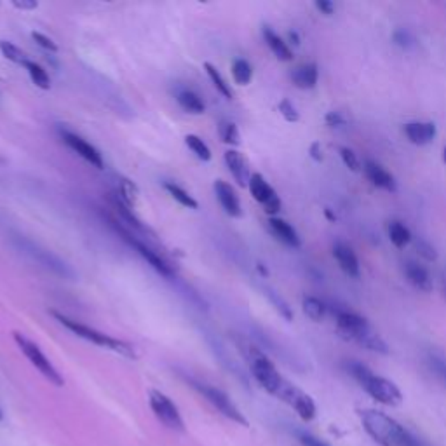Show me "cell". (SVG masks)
<instances>
[{"label": "cell", "mask_w": 446, "mask_h": 446, "mask_svg": "<svg viewBox=\"0 0 446 446\" xmlns=\"http://www.w3.org/2000/svg\"><path fill=\"white\" fill-rule=\"evenodd\" d=\"M2 418H4V413H2V411H0V420H2Z\"/></svg>", "instance_id": "48"}, {"label": "cell", "mask_w": 446, "mask_h": 446, "mask_svg": "<svg viewBox=\"0 0 446 446\" xmlns=\"http://www.w3.org/2000/svg\"><path fill=\"white\" fill-rule=\"evenodd\" d=\"M204 68H206V74H208L209 81L213 82V85H215L216 91H218L223 98H227V99L234 98V92H232L231 85H229L227 81L223 79V75L220 74L218 68L211 63H204Z\"/></svg>", "instance_id": "25"}, {"label": "cell", "mask_w": 446, "mask_h": 446, "mask_svg": "<svg viewBox=\"0 0 446 446\" xmlns=\"http://www.w3.org/2000/svg\"><path fill=\"white\" fill-rule=\"evenodd\" d=\"M215 195L216 199H218L222 209L227 213L229 216H232V218H239V216L242 215L241 201H239L236 190L227 183V181H223V180L215 181Z\"/></svg>", "instance_id": "14"}, {"label": "cell", "mask_w": 446, "mask_h": 446, "mask_svg": "<svg viewBox=\"0 0 446 446\" xmlns=\"http://www.w3.org/2000/svg\"><path fill=\"white\" fill-rule=\"evenodd\" d=\"M232 77H234L236 84L239 85H248L253 79V68L249 65V61L238 58L232 63Z\"/></svg>", "instance_id": "28"}, {"label": "cell", "mask_w": 446, "mask_h": 446, "mask_svg": "<svg viewBox=\"0 0 446 446\" xmlns=\"http://www.w3.org/2000/svg\"><path fill=\"white\" fill-rule=\"evenodd\" d=\"M431 366L434 368L436 373H439V375H441L443 379H446V363L443 361V359L432 358L431 359Z\"/></svg>", "instance_id": "43"}, {"label": "cell", "mask_w": 446, "mask_h": 446, "mask_svg": "<svg viewBox=\"0 0 446 446\" xmlns=\"http://www.w3.org/2000/svg\"><path fill=\"white\" fill-rule=\"evenodd\" d=\"M263 39H265L267 46L272 51L274 56L279 61H291L293 60V51L290 49L286 40L283 37L277 35L270 26H263Z\"/></svg>", "instance_id": "22"}, {"label": "cell", "mask_w": 446, "mask_h": 446, "mask_svg": "<svg viewBox=\"0 0 446 446\" xmlns=\"http://www.w3.org/2000/svg\"><path fill=\"white\" fill-rule=\"evenodd\" d=\"M443 163L446 164V147H445V149H443Z\"/></svg>", "instance_id": "47"}, {"label": "cell", "mask_w": 446, "mask_h": 446, "mask_svg": "<svg viewBox=\"0 0 446 446\" xmlns=\"http://www.w3.org/2000/svg\"><path fill=\"white\" fill-rule=\"evenodd\" d=\"M267 297H269V298H270V302H272V304L276 305V308H277V311H279V314L283 315V317H286L288 321H291V319H293V314H291L290 305H288L286 302H284L283 298H281L279 295L276 293V291L267 290Z\"/></svg>", "instance_id": "36"}, {"label": "cell", "mask_w": 446, "mask_h": 446, "mask_svg": "<svg viewBox=\"0 0 446 446\" xmlns=\"http://www.w3.org/2000/svg\"><path fill=\"white\" fill-rule=\"evenodd\" d=\"M415 248H417V253L425 262H436V260H438V251H436L434 246L429 241H425V239H417V241H415Z\"/></svg>", "instance_id": "34"}, {"label": "cell", "mask_w": 446, "mask_h": 446, "mask_svg": "<svg viewBox=\"0 0 446 446\" xmlns=\"http://www.w3.org/2000/svg\"><path fill=\"white\" fill-rule=\"evenodd\" d=\"M0 98H2V92H0Z\"/></svg>", "instance_id": "49"}, {"label": "cell", "mask_w": 446, "mask_h": 446, "mask_svg": "<svg viewBox=\"0 0 446 446\" xmlns=\"http://www.w3.org/2000/svg\"><path fill=\"white\" fill-rule=\"evenodd\" d=\"M403 131L404 135H406V138L410 140V143L418 147L432 143L436 135H438V129H436L434 122H408V124H404Z\"/></svg>", "instance_id": "15"}, {"label": "cell", "mask_w": 446, "mask_h": 446, "mask_svg": "<svg viewBox=\"0 0 446 446\" xmlns=\"http://www.w3.org/2000/svg\"><path fill=\"white\" fill-rule=\"evenodd\" d=\"M149 401H150V408H152L154 415H156V417L159 418L167 429H171V431H180V432L185 431L183 418H181L176 404H174L166 394H163L160 390H150Z\"/></svg>", "instance_id": "10"}, {"label": "cell", "mask_w": 446, "mask_h": 446, "mask_svg": "<svg viewBox=\"0 0 446 446\" xmlns=\"http://www.w3.org/2000/svg\"><path fill=\"white\" fill-rule=\"evenodd\" d=\"M174 98H176L178 105H180L187 114H192V115L204 114V110H206L204 101H202L201 96H199L195 91H192V89H187V88L178 89Z\"/></svg>", "instance_id": "23"}, {"label": "cell", "mask_w": 446, "mask_h": 446, "mask_svg": "<svg viewBox=\"0 0 446 446\" xmlns=\"http://www.w3.org/2000/svg\"><path fill=\"white\" fill-rule=\"evenodd\" d=\"M298 439H300V443L304 446H328L326 443H322L321 439L314 438V436L311 434H305V432H300V434H298Z\"/></svg>", "instance_id": "41"}, {"label": "cell", "mask_w": 446, "mask_h": 446, "mask_svg": "<svg viewBox=\"0 0 446 446\" xmlns=\"http://www.w3.org/2000/svg\"><path fill=\"white\" fill-rule=\"evenodd\" d=\"M345 368L351 373L352 379H354L375 401L386 404V406H397V404H401L403 394H401L399 387L394 382L377 375L368 366H365L359 361H347Z\"/></svg>", "instance_id": "2"}, {"label": "cell", "mask_w": 446, "mask_h": 446, "mask_svg": "<svg viewBox=\"0 0 446 446\" xmlns=\"http://www.w3.org/2000/svg\"><path fill=\"white\" fill-rule=\"evenodd\" d=\"M190 386L194 387V389L197 390L202 397H206V399H208L209 403H211L213 406L220 411V413L225 415V417L231 418V420L238 422V424L248 425V420H246L245 415L241 413V410L236 406L234 401H232L227 394L223 393L222 389L208 386V383H204V382H197V380H190Z\"/></svg>", "instance_id": "8"}, {"label": "cell", "mask_w": 446, "mask_h": 446, "mask_svg": "<svg viewBox=\"0 0 446 446\" xmlns=\"http://www.w3.org/2000/svg\"><path fill=\"white\" fill-rule=\"evenodd\" d=\"M326 124L329 128H342V126H345V117L340 112H328L326 114Z\"/></svg>", "instance_id": "40"}, {"label": "cell", "mask_w": 446, "mask_h": 446, "mask_svg": "<svg viewBox=\"0 0 446 446\" xmlns=\"http://www.w3.org/2000/svg\"><path fill=\"white\" fill-rule=\"evenodd\" d=\"M302 308H304L305 315L315 322L322 321L326 315V311H328L324 302H321L315 297H304V300H302Z\"/></svg>", "instance_id": "27"}, {"label": "cell", "mask_w": 446, "mask_h": 446, "mask_svg": "<svg viewBox=\"0 0 446 446\" xmlns=\"http://www.w3.org/2000/svg\"><path fill=\"white\" fill-rule=\"evenodd\" d=\"M363 170H365L368 180L372 181L377 188H382V190H386V192H396V188H397L396 180H394L393 174H390L389 171L382 166V164L368 159L365 163V167H363Z\"/></svg>", "instance_id": "18"}, {"label": "cell", "mask_w": 446, "mask_h": 446, "mask_svg": "<svg viewBox=\"0 0 446 446\" xmlns=\"http://www.w3.org/2000/svg\"><path fill=\"white\" fill-rule=\"evenodd\" d=\"M218 135L220 140L227 145H239V129L234 122L222 121L218 124Z\"/></svg>", "instance_id": "33"}, {"label": "cell", "mask_w": 446, "mask_h": 446, "mask_svg": "<svg viewBox=\"0 0 446 446\" xmlns=\"http://www.w3.org/2000/svg\"><path fill=\"white\" fill-rule=\"evenodd\" d=\"M393 39L394 42H396L399 47H403V49H410V47L415 46V39L410 35V32H406V30H396Z\"/></svg>", "instance_id": "39"}, {"label": "cell", "mask_w": 446, "mask_h": 446, "mask_svg": "<svg viewBox=\"0 0 446 446\" xmlns=\"http://www.w3.org/2000/svg\"><path fill=\"white\" fill-rule=\"evenodd\" d=\"M108 222H110V225L114 227V231L117 232V234L121 236V238L124 239V241L128 242V245L131 246V248H135L136 251H138L140 255H142L143 258L147 260V262H149V265L152 267L154 270H157V272H159L160 276L167 277V279H171V277L174 276L173 265H171V263L167 262V260L164 258V256L160 255L159 251H156V249H154L152 246L149 245V242H143L142 239L138 238V236L131 234V232H129L128 229H124L122 225H119L117 220L108 218Z\"/></svg>", "instance_id": "5"}, {"label": "cell", "mask_w": 446, "mask_h": 446, "mask_svg": "<svg viewBox=\"0 0 446 446\" xmlns=\"http://www.w3.org/2000/svg\"><path fill=\"white\" fill-rule=\"evenodd\" d=\"M333 256H335L340 269L344 270L349 277H356V279H358L359 274H361V269H359L358 255H356L351 246H347L345 242L333 245Z\"/></svg>", "instance_id": "17"}, {"label": "cell", "mask_w": 446, "mask_h": 446, "mask_svg": "<svg viewBox=\"0 0 446 446\" xmlns=\"http://www.w3.org/2000/svg\"><path fill=\"white\" fill-rule=\"evenodd\" d=\"M340 157H342V163L345 164V167H349L351 171L358 173V171L361 170V164H359L358 154H356L352 149H349V147H342V149H340Z\"/></svg>", "instance_id": "35"}, {"label": "cell", "mask_w": 446, "mask_h": 446, "mask_svg": "<svg viewBox=\"0 0 446 446\" xmlns=\"http://www.w3.org/2000/svg\"><path fill=\"white\" fill-rule=\"evenodd\" d=\"M164 188H166L167 194H170L171 197H173L174 201L178 202V204L183 206V208H188V209H197L199 208L197 201H195V199L192 197V195L188 194V192L185 190V188H181L180 185L173 183V181H166V183H164Z\"/></svg>", "instance_id": "26"}, {"label": "cell", "mask_w": 446, "mask_h": 446, "mask_svg": "<svg viewBox=\"0 0 446 446\" xmlns=\"http://www.w3.org/2000/svg\"><path fill=\"white\" fill-rule=\"evenodd\" d=\"M15 241H16V245H18V248L22 249L26 256H30L33 262H37L40 267H44L46 270H51V272L56 274V276H61V277H74L75 276L74 270H72L70 267L63 262V260L58 258L56 255H53L49 249L40 248L37 242L30 241V239L23 238V236H18Z\"/></svg>", "instance_id": "7"}, {"label": "cell", "mask_w": 446, "mask_h": 446, "mask_svg": "<svg viewBox=\"0 0 446 446\" xmlns=\"http://www.w3.org/2000/svg\"><path fill=\"white\" fill-rule=\"evenodd\" d=\"M13 337H15V342L18 344V347L22 349L23 354L26 356V359H28V361L32 363V365L35 366V368L39 370V372L42 373L51 383H54V386L58 387H63L65 383L63 377L60 375V372L54 368L53 363L46 358V354L40 351V347L35 344V342H32L28 337H25V335L19 331L13 333Z\"/></svg>", "instance_id": "6"}, {"label": "cell", "mask_w": 446, "mask_h": 446, "mask_svg": "<svg viewBox=\"0 0 446 446\" xmlns=\"http://www.w3.org/2000/svg\"><path fill=\"white\" fill-rule=\"evenodd\" d=\"M0 53H2V56L6 60L13 61L16 65H22V67H25L26 61L30 60L25 51H22L16 44L9 42V40H0Z\"/></svg>", "instance_id": "30"}, {"label": "cell", "mask_w": 446, "mask_h": 446, "mask_svg": "<svg viewBox=\"0 0 446 446\" xmlns=\"http://www.w3.org/2000/svg\"><path fill=\"white\" fill-rule=\"evenodd\" d=\"M365 431L382 446H431L404 425L377 410L359 411Z\"/></svg>", "instance_id": "1"}, {"label": "cell", "mask_w": 446, "mask_h": 446, "mask_svg": "<svg viewBox=\"0 0 446 446\" xmlns=\"http://www.w3.org/2000/svg\"><path fill=\"white\" fill-rule=\"evenodd\" d=\"M311 157L315 160V163H321L322 160V150H321V145H319L317 142H314L311 145Z\"/></svg>", "instance_id": "45"}, {"label": "cell", "mask_w": 446, "mask_h": 446, "mask_svg": "<svg viewBox=\"0 0 446 446\" xmlns=\"http://www.w3.org/2000/svg\"><path fill=\"white\" fill-rule=\"evenodd\" d=\"M389 239L396 248L403 249L413 241V236H411L410 229H408L404 223L394 220V222L389 223Z\"/></svg>", "instance_id": "24"}, {"label": "cell", "mask_w": 446, "mask_h": 446, "mask_svg": "<svg viewBox=\"0 0 446 446\" xmlns=\"http://www.w3.org/2000/svg\"><path fill=\"white\" fill-rule=\"evenodd\" d=\"M404 276H406L408 283L418 291L429 293L432 290V279L431 274L425 267L418 265L417 262H406L404 263Z\"/></svg>", "instance_id": "20"}, {"label": "cell", "mask_w": 446, "mask_h": 446, "mask_svg": "<svg viewBox=\"0 0 446 446\" xmlns=\"http://www.w3.org/2000/svg\"><path fill=\"white\" fill-rule=\"evenodd\" d=\"M248 188H249V192H251L253 199H255V201H258L260 204L263 206V209H265L270 216H274L276 213L281 211L279 195H277V192L270 187L269 181H267L262 174L260 173L251 174Z\"/></svg>", "instance_id": "12"}, {"label": "cell", "mask_w": 446, "mask_h": 446, "mask_svg": "<svg viewBox=\"0 0 446 446\" xmlns=\"http://www.w3.org/2000/svg\"><path fill=\"white\" fill-rule=\"evenodd\" d=\"M115 195H117V197L121 199V201L124 202L129 209H135L136 202H138L140 192H138V187H136L133 181L121 180V183H119V190Z\"/></svg>", "instance_id": "29"}, {"label": "cell", "mask_w": 446, "mask_h": 446, "mask_svg": "<svg viewBox=\"0 0 446 446\" xmlns=\"http://www.w3.org/2000/svg\"><path fill=\"white\" fill-rule=\"evenodd\" d=\"M319 81V70L315 63H305L300 65L291 72V82L297 85L298 89H314Z\"/></svg>", "instance_id": "21"}, {"label": "cell", "mask_w": 446, "mask_h": 446, "mask_svg": "<svg viewBox=\"0 0 446 446\" xmlns=\"http://www.w3.org/2000/svg\"><path fill=\"white\" fill-rule=\"evenodd\" d=\"M279 112L288 122H298V121H300V114H298V110L295 108V105L290 101V99L284 98L283 101L279 103Z\"/></svg>", "instance_id": "37"}, {"label": "cell", "mask_w": 446, "mask_h": 446, "mask_svg": "<svg viewBox=\"0 0 446 446\" xmlns=\"http://www.w3.org/2000/svg\"><path fill=\"white\" fill-rule=\"evenodd\" d=\"M223 159H225V164H227L229 171L234 176V180L238 181L239 187H248L251 174H249V167L245 156L241 152H238V150H227Z\"/></svg>", "instance_id": "19"}, {"label": "cell", "mask_w": 446, "mask_h": 446, "mask_svg": "<svg viewBox=\"0 0 446 446\" xmlns=\"http://www.w3.org/2000/svg\"><path fill=\"white\" fill-rule=\"evenodd\" d=\"M277 399L284 401L288 406L293 408L302 420H305V422L314 420V417H315L314 399H312L307 393H304L300 387H297L295 383H291L290 380H286V382H284L283 389H281L279 394H277Z\"/></svg>", "instance_id": "9"}, {"label": "cell", "mask_w": 446, "mask_h": 446, "mask_svg": "<svg viewBox=\"0 0 446 446\" xmlns=\"http://www.w3.org/2000/svg\"><path fill=\"white\" fill-rule=\"evenodd\" d=\"M60 136H61V140H63V142L67 143V145L70 147L75 154H79V156L82 157V159L88 160L91 166L98 167V170H103L105 163H103L101 154L98 152V149H96V147H92L91 143L85 142L82 136L75 135V133L68 131V129H60Z\"/></svg>", "instance_id": "13"}, {"label": "cell", "mask_w": 446, "mask_h": 446, "mask_svg": "<svg viewBox=\"0 0 446 446\" xmlns=\"http://www.w3.org/2000/svg\"><path fill=\"white\" fill-rule=\"evenodd\" d=\"M25 68H26V72H28V75H30V79H32V82L37 85V88H40V89H49L51 88L49 75H47V72L44 70V68L40 67L39 63H35V61L28 60L25 63Z\"/></svg>", "instance_id": "31"}, {"label": "cell", "mask_w": 446, "mask_h": 446, "mask_svg": "<svg viewBox=\"0 0 446 446\" xmlns=\"http://www.w3.org/2000/svg\"><path fill=\"white\" fill-rule=\"evenodd\" d=\"M185 145H187L188 149L195 154V157H197V159L204 160V163L211 160V150H209V147L206 145V143L202 142V138H199V136L187 135L185 136Z\"/></svg>", "instance_id": "32"}, {"label": "cell", "mask_w": 446, "mask_h": 446, "mask_svg": "<svg viewBox=\"0 0 446 446\" xmlns=\"http://www.w3.org/2000/svg\"><path fill=\"white\" fill-rule=\"evenodd\" d=\"M333 314H335V321H337L338 333H340L344 338H347V340L356 342L358 345L366 333H368L370 329H373L363 315L356 314V312L352 311L337 308V311H333Z\"/></svg>", "instance_id": "11"}, {"label": "cell", "mask_w": 446, "mask_h": 446, "mask_svg": "<svg viewBox=\"0 0 446 446\" xmlns=\"http://www.w3.org/2000/svg\"><path fill=\"white\" fill-rule=\"evenodd\" d=\"M32 39L35 40L37 46L42 47L44 51H49V53H58L56 42H54V40L51 39V37L44 35V33H40V32H33L32 33Z\"/></svg>", "instance_id": "38"}, {"label": "cell", "mask_w": 446, "mask_h": 446, "mask_svg": "<svg viewBox=\"0 0 446 446\" xmlns=\"http://www.w3.org/2000/svg\"><path fill=\"white\" fill-rule=\"evenodd\" d=\"M51 315H53L60 324H63L68 331H72L74 335H77V337L84 338V340L91 342V344L98 345V347L108 349V351H114L117 352V354L126 356V358H131V359L136 358L135 349H133V345L128 344V342L119 340V338L110 337V335H105V333L98 331V329L91 328V326L88 324H82V322L75 321V319L67 317V315L60 314V312L56 311H51Z\"/></svg>", "instance_id": "4"}, {"label": "cell", "mask_w": 446, "mask_h": 446, "mask_svg": "<svg viewBox=\"0 0 446 446\" xmlns=\"http://www.w3.org/2000/svg\"><path fill=\"white\" fill-rule=\"evenodd\" d=\"M288 37H290V42L295 44V46H298V44H300V39H298L297 32H290L288 33Z\"/></svg>", "instance_id": "46"}, {"label": "cell", "mask_w": 446, "mask_h": 446, "mask_svg": "<svg viewBox=\"0 0 446 446\" xmlns=\"http://www.w3.org/2000/svg\"><path fill=\"white\" fill-rule=\"evenodd\" d=\"M238 345L239 349H241L245 359L248 361L249 370H251L256 382H258L267 393L272 394V396H277L281 387L286 382V379L277 372L276 365H274L256 345L249 344L248 340H239Z\"/></svg>", "instance_id": "3"}, {"label": "cell", "mask_w": 446, "mask_h": 446, "mask_svg": "<svg viewBox=\"0 0 446 446\" xmlns=\"http://www.w3.org/2000/svg\"><path fill=\"white\" fill-rule=\"evenodd\" d=\"M315 8L324 16H331L333 13H335V4H333L331 0H317V2H315Z\"/></svg>", "instance_id": "42"}, {"label": "cell", "mask_w": 446, "mask_h": 446, "mask_svg": "<svg viewBox=\"0 0 446 446\" xmlns=\"http://www.w3.org/2000/svg\"><path fill=\"white\" fill-rule=\"evenodd\" d=\"M269 231L277 241H281L283 245H286L288 248H300L302 241L298 232L295 231L293 225L286 222L283 218H277V216H270L269 218Z\"/></svg>", "instance_id": "16"}, {"label": "cell", "mask_w": 446, "mask_h": 446, "mask_svg": "<svg viewBox=\"0 0 446 446\" xmlns=\"http://www.w3.org/2000/svg\"><path fill=\"white\" fill-rule=\"evenodd\" d=\"M13 6L18 9H37V6L39 4H37L35 0H15Z\"/></svg>", "instance_id": "44"}]
</instances>
